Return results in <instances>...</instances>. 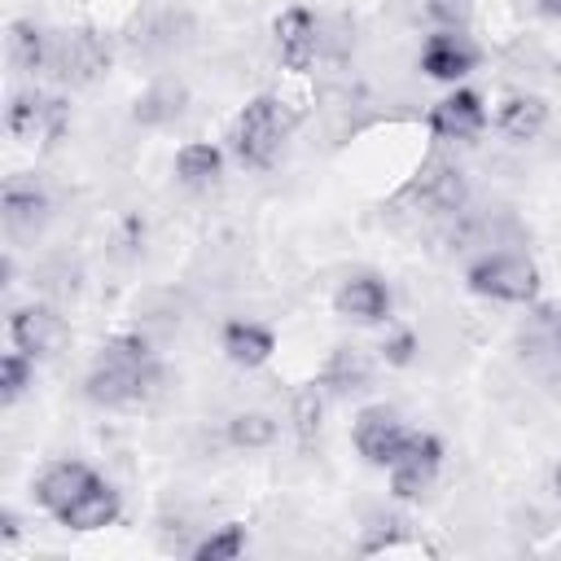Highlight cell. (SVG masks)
<instances>
[{
    "label": "cell",
    "mask_w": 561,
    "mask_h": 561,
    "mask_svg": "<svg viewBox=\"0 0 561 561\" xmlns=\"http://www.w3.org/2000/svg\"><path fill=\"white\" fill-rule=\"evenodd\" d=\"M153 386H158V359L145 346V337H136V333L110 337L101 346L92 373L83 377L88 399L101 408H136L153 394Z\"/></svg>",
    "instance_id": "cell-1"
},
{
    "label": "cell",
    "mask_w": 561,
    "mask_h": 561,
    "mask_svg": "<svg viewBox=\"0 0 561 561\" xmlns=\"http://www.w3.org/2000/svg\"><path fill=\"white\" fill-rule=\"evenodd\" d=\"M465 280L473 294L495 298V302H535L539 298V272L522 254H486V259L469 263Z\"/></svg>",
    "instance_id": "cell-2"
},
{
    "label": "cell",
    "mask_w": 561,
    "mask_h": 561,
    "mask_svg": "<svg viewBox=\"0 0 561 561\" xmlns=\"http://www.w3.org/2000/svg\"><path fill=\"white\" fill-rule=\"evenodd\" d=\"M280 136H285V127H280V101L267 96V92L254 96V101H245V110L232 123V149H237V158L245 167H272V158L280 149Z\"/></svg>",
    "instance_id": "cell-3"
},
{
    "label": "cell",
    "mask_w": 561,
    "mask_h": 561,
    "mask_svg": "<svg viewBox=\"0 0 561 561\" xmlns=\"http://www.w3.org/2000/svg\"><path fill=\"white\" fill-rule=\"evenodd\" d=\"M438 469H443V443L434 438V434H408V443H403V451L394 456V465H390V491L399 495V500H416L421 491H430V482L438 478Z\"/></svg>",
    "instance_id": "cell-4"
},
{
    "label": "cell",
    "mask_w": 561,
    "mask_h": 561,
    "mask_svg": "<svg viewBox=\"0 0 561 561\" xmlns=\"http://www.w3.org/2000/svg\"><path fill=\"white\" fill-rule=\"evenodd\" d=\"M9 337H13V346L22 355L48 359V355H57L66 346V320L44 302H26V307H18L9 316Z\"/></svg>",
    "instance_id": "cell-5"
},
{
    "label": "cell",
    "mask_w": 561,
    "mask_h": 561,
    "mask_svg": "<svg viewBox=\"0 0 561 561\" xmlns=\"http://www.w3.org/2000/svg\"><path fill=\"white\" fill-rule=\"evenodd\" d=\"M408 434L412 430H403V421L390 412V408H364L359 416H355V447H359V456L368 460V465H377V469H390L394 465V456L403 451V443H408Z\"/></svg>",
    "instance_id": "cell-6"
},
{
    "label": "cell",
    "mask_w": 561,
    "mask_h": 561,
    "mask_svg": "<svg viewBox=\"0 0 561 561\" xmlns=\"http://www.w3.org/2000/svg\"><path fill=\"white\" fill-rule=\"evenodd\" d=\"M4 127L18 136V140H35V136H48L57 140L61 127H66V101L57 96H39V92H18L4 110Z\"/></svg>",
    "instance_id": "cell-7"
},
{
    "label": "cell",
    "mask_w": 561,
    "mask_h": 561,
    "mask_svg": "<svg viewBox=\"0 0 561 561\" xmlns=\"http://www.w3.org/2000/svg\"><path fill=\"white\" fill-rule=\"evenodd\" d=\"M482 127H486V105L473 88H456L430 110V131L438 140H473Z\"/></svg>",
    "instance_id": "cell-8"
},
{
    "label": "cell",
    "mask_w": 561,
    "mask_h": 561,
    "mask_svg": "<svg viewBox=\"0 0 561 561\" xmlns=\"http://www.w3.org/2000/svg\"><path fill=\"white\" fill-rule=\"evenodd\" d=\"M522 351H526L530 368H535L543 381H552V386L561 390V311L539 307V311L530 316L526 333H522Z\"/></svg>",
    "instance_id": "cell-9"
},
{
    "label": "cell",
    "mask_w": 561,
    "mask_h": 561,
    "mask_svg": "<svg viewBox=\"0 0 561 561\" xmlns=\"http://www.w3.org/2000/svg\"><path fill=\"white\" fill-rule=\"evenodd\" d=\"M53 61H57V75H61V79H70V83H92V79L105 75L110 48H105V39H101L92 26H79V31H70V35L61 39V48H57Z\"/></svg>",
    "instance_id": "cell-10"
},
{
    "label": "cell",
    "mask_w": 561,
    "mask_h": 561,
    "mask_svg": "<svg viewBox=\"0 0 561 561\" xmlns=\"http://www.w3.org/2000/svg\"><path fill=\"white\" fill-rule=\"evenodd\" d=\"M66 530H105L114 517H118V491L101 478V473H92V482L61 508V513H53Z\"/></svg>",
    "instance_id": "cell-11"
},
{
    "label": "cell",
    "mask_w": 561,
    "mask_h": 561,
    "mask_svg": "<svg viewBox=\"0 0 561 561\" xmlns=\"http://www.w3.org/2000/svg\"><path fill=\"white\" fill-rule=\"evenodd\" d=\"M473 66H478V53H473V44H469L465 35H456V31H438V35H430L425 48H421V70H425L430 79H438V83H456V79H465Z\"/></svg>",
    "instance_id": "cell-12"
},
{
    "label": "cell",
    "mask_w": 561,
    "mask_h": 561,
    "mask_svg": "<svg viewBox=\"0 0 561 561\" xmlns=\"http://www.w3.org/2000/svg\"><path fill=\"white\" fill-rule=\"evenodd\" d=\"M333 311L342 320H355V324H377L390 316V289L377 276H351L333 294Z\"/></svg>",
    "instance_id": "cell-13"
},
{
    "label": "cell",
    "mask_w": 561,
    "mask_h": 561,
    "mask_svg": "<svg viewBox=\"0 0 561 561\" xmlns=\"http://www.w3.org/2000/svg\"><path fill=\"white\" fill-rule=\"evenodd\" d=\"M276 53L289 70H307L316 61V18L307 9H285L276 22Z\"/></svg>",
    "instance_id": "cell-14"
},
{
    "label": "cell",
    "mask_w": 561,
    "mask_h": 561,
    "mask_svg": "<svg viewBox=\"0 0 561 561\" xmlns=\"http://www.w3.org/2000/svg\"><path fill=\"white\" fill-rule=\"evenodd\" d=\"M92 482V469L83 465V460H57V465H48L39 478H35V486H31V495H35V504L39 508H48V513H61L83 486Z\"/></svg>",
    "instance_id": "cell-15"
},
{
    "label": "cell",
    "mask_w": 561,
    "mask_h": 561,
    "mask_svg": "<svg viewBox=\"0 0 561 561\" xmlns=\"http://www.w3.org/2000/svg\"><path fill=\"white\" fill-rule=\"evenodd\" d=\"M219 346L224 355L237 364V368H259L272 359L276 351V337L267 324H254V320H228L224 333H219Z\"/></svg>",
    "instance_id": "cell-16"
},
{
    "label": "cell",
    "mask_w": 561,
    "mask_h": 561,
    "mask_svg": "<svg viewBox=\"0 0 561 561\" xmlns=\"http://www.w3.org/2000/svg\"><path fill=\"white\" fill-rule=\"evenodd\" d=\"M495 127H500V136L526 145V140H535V136L548 127V101L535 96V92H517V96H508V101L500 105Z\"/></svg>",
    "instance_id": "cell-17"
},
{
    "label": "cell",
    "mask_w": 561,
    "mask_h": 561,
    "mask_svg": "<svg viewBox=\"0 0 561 561\" xmlns=\"http://www.w3.org/2000/svg\"><path fill=\"white\" fill-rule=\"evenodd\" d=\"M416 197L434 210V215H451L465 206L469 197V184H465V171L451 167V162H434L421 180H416Z\"/></svg>",
    "instance_id": "cell-18"
},
{
    "label": "cell",
    "mask_w": 561,
    "mask_h": 561,
    "mask_svg": "<svg viewBox=\"0 0 561 561\" xmlns=\"http://www.w3.org/2000/svg\"><path fill=\"white\" fill-rule=\"evenodd\" d=\"M0 215H4V228L13 237H35L48 219V197L39 188H26V184H9L4 197H0Z\"/></svg>",
    "instance_id": "cell-19"
},
{
    "label": "cell",
    "mask_w": 561,
    "mask_h": 561,
    "mask_svg": "<svg viewBox=\"0 0 561 561\" xmlns=\"http://www.w3.org/2000/svg\"><path fill=\"white\" fill-rule=\"evenodd\" d=\"M364 381H368V359H364V351H355V346H337V351L329 355V364H324V377H320V386H329L333 394L364 390Z\"/></svg>",
    "instance_id": "cell-20"
},
{
    "label": "cell",
    "mask_w": 561,
    "mask_h": 561,
    "mask_svg": "<svg viewBox=\"0 0 561 561\" xmlns=\"http://www.w3.org/2000/svg\"><path fill=\"white\" fill-rule=\"evenodd\" d=\"M219 167H224V153L215 145H206V140H188L175 153V175L184 184H210L219 175Z\"/></svg>",
    "instance_id": "cell-21"
},
{
    "label": "cell",
    "mask_w": 561,
    "mask_h": 561,
    "mask_svg": "<svg viewBox=\"0 0 561 561\" xmlns=\"http://www.w3.org/2000/svg\"><path fill=\"white\" fill-rule=\"evenodd\" d=\"M9 57H13L22 70H39V66L48 61V35H44L35 22H26V18L9 22Z\"/></svg>",
    "instance_id": "cell-22"
},
{
    "label": "cell",
    "mask_w": 561,
    "mask_h": 561,
    "mask_svg": "<svg viewBox=\"0 0 561 561\" xmlns=\"http://www.w3.org/2000/svg\"><path fill=\"white\" fill-rule=\"evenodd\" d=\"M228 443L232 447H245V451H259V447H272L276 443V421L267 412H237L228 421Z\"/></svg>",
    "instance_id": "cell-23"
},
{
    "label": "cell",
    "mask_w": 561,
    "mask_h": 561,
    "mask_svg": "<svg viewBox=\"0 0 561 561\" xmlns=\"http://www.w3.org/2000/svg\"><path fill=\"white\" fill-rule=\"evenodd\" d=\"M180 26H184V18H175V13H153V18H145L140 26H136V48L140 53H171L175 44H180Z\"/></svg>",
    "instance_id": "cell-24"
},
{
    "label": "cell",
    "mask_w": 561,
    "mask_h": 561,
    "mask_svg": "<svg viewBox=\"0 0 561 561\" xmlns=\"http://www.w3.org/2000/svg\"><path fill=\"white\" fill-rule=\"evenodd\" d=\"M320 425H324V394L320 386H302L294 394V434L302 447H311L320 438Z\"/></svg>",
    "instance_id": "cell-25"
},
{
    "label": "cell",
    "mask_w": 561,
    "mask_h": 561,
    "mask_svg": "<svg viewBox=\"0 0 561 561\" xmlns=\"http://www.w3.org/2000/svg\"><path fill=\"white\" fill-rule=\"evenodd\" d=\"M241 552H245V526L241 522H224L219 530H210L193 548V561H237Z\"/></svg>",
    "instance_id": "cell-26"
},
{
    "label": "cell",
    "mask_w": 561,
    "mask_h": 561,
    "mask_svg": "<svg viewBox=\"0 0 561 561\" xmlns=\"http://www.w3.org/2000/svg\"><path fill=\"white\" fill-rule=\"evenodd\" d=\"M26 386H31V355L9 351V355L0 359V399H4V403H18V399L26 394Z\"/></svg>",
    "instance_id": "cell-27"
},
{
    "label": "cell",
    "mask_w": 561,
    "mask_h": 561,
    "mask_svg": "<svg viewBox=\"0 0 561 561\" xmlns=\"http://www.w3.org/2000/svg\"><path fill=\"white\" fill-rule=\"evenodd\" d=\"M180 101H184V92L171 88V83H162V88H153V92H145V96L136 101V118H140V123H162V118L180 114Z\"/></svg>",
    "instance_id": "cell-28"
},
{
    "label": "cell",
    "mask_w": 561,
    "mask_h": 561,
    "mask_svg": "<svg viewBox=\"0 0 561 561\" xmlns=\"http://www.w3.org/2000/svg\"><path fill=\"white\" fill-rule=\"evenodd\" d=\"M403 522L399 517H373L368 522V535H364V543H359V552H381V548H394L399 539H403V530H399Z\"/></svg>",
    "instance_id": "cell-29"
},
{
    "label": "cell",
    "mask_w": 561,
    "mask_h": 561,
    "mask_svg": "<svg viewBox=\"0 0 561 561\" xmlns=\"http://www.w3.org/2000/svg\"><path fill=\"white\" fill-rule=\"evenodd\" d=\"M425 9H430L434 22H443V31H460V26H469V18H473V4H469V0H430Z\"/></svg>",
    "instance_id": "cell-30"
},
{
    "label": "cell",
    "mask_w": 561,
    "mask_h": 561,
    "mask_svg": "<svg viewBox=\"0 0 561 561\" xmlns=\"http://www.w3.org/2000/svg\"><path fill=\"white\" fill-rule=\"evenodd\" d=\"M412 355H416V333H412V329H399V333H390V337L381 342V359L394 364V368L412 364Z\"/></svg>",
    "instance_id": "cell-31"
},
{
    "label": "cell",
    "mask_w": 561,
    "mask_h": 561,
    "mask_svg": "<svg viewBox=\"0 0 561 561\" xmlns=\"http://www.w3.org/2000/svg\"><path fill=\"white\" fill-rule=\"evenodd\" d=\"M0 526H4V530H0V539H4V543H13V539H18V517H13V513H0Z\"/></svg>",
    "instance_id": "cell-32"
},
{
    "label": "cell",
    "mask_w": 561,
    "mask_h": 561,
    "mask_svg": "<svg viewBox=\"0 0 561 561\" xmlns=\"http://www.w3.org/2000/svg\"><path fill=\"white\" fill-rule=\"evenodd\" d=\"M539 4H543L548 18H561V0H539Z\"/></svg>",
    "instance_id": "cell-33"
},
{
    "label": "cell",
    "mask_w": 561,
    "mask_h": 561,
    "mask_svg": "<svg viewBox=\"0 0 561 561\" xmlns=\"http://www.w3.org/2000/svg\"><path fill=\"white\" fill-rule=\"evenodd\" d=\"M552 486H557V495H561V465L552 469Z\"/></svg>",
    "instance_id": "cell-34"
}]
</instances>
